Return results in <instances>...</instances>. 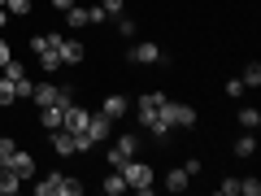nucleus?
<instances>
[{
    "instance_id": "obj_38",
    "label": "nucleus",
    "mask_w": 261,
    "mask_h": 196,
    "mask_svg": "<svg viewBox=\"0 0 261 196\" xmlns=\"http://www.w3.org/2000/svg\"><path fill=\"white\" fill-rule=\"evenodd\" d=\"M0 5H5V0H0Z\"/></svg>"
},
{
    "instance_id": "obj_33",
    "label": "nucleus",
    "mask_w": 261,
    "mask_h": 196,
    "mask_svg": "<svg viewBox=\"0 0 261 196\" xmlns=\"http://www.w3.org/2000/svg\"><path fill=\"white\" fill-rule=\"evenodd\" d=\"M226 96H231V101H240V96H244V83H240V79H226Z\"/></svg>"
},
{
    "instance_id": "obj_7",
    "label": "nucleus",
    "mask_w": 261,
    "mask_h": 196,
    "mask_svg": "<svg viewBox=\"0 0 261 196\" xmlns=\"http://www.w3.org/2000/svg\"><path fill=\"white\" fill-rule=\"evenodd\" d=\"M161 57H166V53H161L157 44H148V39H144V44H130V61H135V65H157Z\"/></svg>"
},
{
    "instance_id": "obj_23",
    "label": "nucleus",
    "mask_w": 261,
    "mask_h": 196,
    "mask_svg": "<svg viewBox=\"0 0 261 196\" xmlns=\"http://www.w3.org/2000/svg\"><path fill=\"white\" fill-rule=\"evenodd\" d=\"M65 27L83 31V27H87V9H79V5H74V9H65Z\"/></svg>"
},
{
    "instance_id": "obj_28",
    "label": "nucleus",
    "mask_w": 261,
    "mask_h": 196,
    "mask_svg": "<svg viewBox=\"0 0 261 196\" xmlns=\"http://www.w3.org/2000/svg\"><path fill=\"white\" fill-rule=\"evenodd\" d=\"M100 9L109 13V18H122V9H126V0H100Z\"/></svg>"
},
{
    "instance_id": "obj_30",
    "label": "nucleus",
    "mask_w": 261,
    "mask_h": 196,
    "mask_svg": "<svg viewBox=\"0 0 261 196\" xmlns=\"http://www.w3.org/2000/svg\"><path fill=\"white\" fill-rule=\"evenodd\" d=\"M218 192H222V196H240V179H222Z\"/></svg>"
},
{
    "instance_id": "obj_36",
    "label": "nucleus",
    "mask_w": 261,
    "mask_h": 196,
    "mask_svg": "<svg viewBox=\"0 0 261 196\" xmlns=\"http://www.w3.org/2000/svg\"><path fill=\"white\" fill-rule=\"evenodd\" d=\"M53 9H61V13H65V9H74V0H53Z\"/></svg>"
},
{
    "instance_id": "obj_37",
    "label": "nucleus",
    "mask_w": 261,
    "mask_h": 196,
    "mask_svg": "<svg viewBox=\"0 0 261 196\" xmlns=\"http://www.w3.org/2000/svg\"><path fill=\"white\" fill-rule=\"evenodd\" d=\"M5 22H9V9H5V5H0V27H5Z\"/></svg>"
},
{
    "instance_id": "obj_3",
    "label": "nucleus",
    "mask_w": 261,
    "mask_h": 196,
    "mask_svg": "<svg viewBox=\"0 0 261 196\" xmlns=\"http://www.w3.org/2000/svg\"><path fill=\"white\" fill-rule=\"evenodd\" d=\"M161 118H166L174 131L196 127V109H192V105H178V101H166V105H161Z\"/></svg>"
},
{
    "instance_id": "obj_19",
    "label": "nucleus",
    "mask_w": 261,
    "mask_h": 196,
    "mask_svg": "<svg viewBox=\"0 0 261 196\" xmlns=\"http://www.w3.org/2000/svg\"><path fill=\"white\" fill-rule=\"evenodd\" d=\"M57 187H61V170L44 175V183H35V196H57Z\"/></svg>"
},
{
    "instance_id": "obj_2",
    "label": "nucleus",
    "mask_w": 261,
    "mask_h": 196,
    "mask_svg": "<svg viewBox=\"0 0 261 196\" xmlns=\"http://www.w3.org/2000/svg\"><path fill=\"white\" fill-rule=\"evenodd\" d=\"M130 157H140V135H122L118 144H109V170H122Z\"/></svg>"
},
{
    "instance_id": "obj_27",
    "label": "nucleus",
    "mask_w": 261,
    "mask_h": 196,
    "mask_svg": "<svg viewBox=\"0 0 261 196\" xmlns=\"http://www.w3.org/2000/svg\"><path fill=\"white\" fill-rule=\"evenodd\" d=\"M5 9H9L13 18H27V13H31V0H5Z\"/></svg>"
},
{
    "instance_id": "obj_35",
    "label": "nucleus",
    "mask_w": 261,
    "mask_h": 196,
    "mask_svg": "<svg viewBox=\"0 0 261 196\" xmlns=\"http://www.w3.org/2000/svg\"><path fill=\"white\" fill-rule=\"evenodd\" d=\"M9 57H13V53H9V39H0V65L9 61Z\"/></svg>"
},
{
    "instance_id": "obj_14",
    "label": "nucleus",
    "mask_w": 261,
    "mask_h": 196,
    "mask_svg": "<svg viewBox=\"0 0 261 196\" xmlns=\"http://www.w3.org/2000/svg\"><path fill=\"white\" fill-rule=\"evenodd\" d=\"M235 118H240V127H244V131H257V127H261V109H252V105L235 109Z\"/></svg>"
},
{
    "instance_id": "obj_12",
    "label": "nucleus",
    "mask_w": 261,
    "mask_h": 196,
    "mask_svg": "<svg viewBox=\"0 0 261 196\" xmlns=\"http://www.w3.org/2000/svg\"><path fill=\"white\" fill-rule=\"evenodd\" d=\"M61 105H39V127H44V131H57V127H61Z\"/></svg>"
},
{
    "instance_id": "obj_16",
    "label": "nucleus",
    "mask_w": 261,
    "mask_h": 196,
    "mask_svg": "<svg viewBox=\"0 0 261 196\" xmlns=\"http://www.w3.org/2000/svg\"><path fill=\"white\" fill-rule=\"evenodd\" d=\"M22 183H27V179H18L13 170H5V166H0V196H13Z\"/></svg>"
},
{
    "instance_id": "obj_13",
    "label": "nucleus",
    "mask_w": 261,
    "mask_h": 196,
    "mask_svg": "<svg viewBox=\"0 0 261 196\" xmlns=\"http://www.w3.org/2000/svg\"><path fill=\"white\" fill-rule=\"evenodd\" d=\"M144 131H148V135H157V140H170V131H174V127H170L161 113H152V118H144Z\"/></svg>"
},
{
    "instance_id": "obj_25",
    "label": "nucleus",
    "mask_w": 261,
    "mask_h": 196,
    "mask_svg": "<svg viewBox=\"0 0 261 196\" xmlns=\"http://www.w3.org/2000/svg\"><path fill=\"white\" fill-rule=\"evenodd\" d=\"M13 92H18V101H31V92H35V79H13Z\"/></svg>"
},
{
    "instance_id": "obj_24",
    "label": "nucleus",
    "mask_w": 261,
    "mask_h": 196,
    "mask_svg": "<svg viewBox=\"0 0 261 196\" xmlns=\"http://www.w3.org/2000/svg\"><path fill=\"white\" fill-rule=\"evenodd\" d=\"M240 83H244V87H261V65H257V61H248V70L240 75Z\"/></svg>"
},
{
    "instance_id": "obj_26",
    "label": "nucleus",
    "mask_w": 261,
    "mask_h": 196,
    "mask_svg": "<svg viewBox=\"0 0 261 196\" xmlns=\"http://www.w3.org/2000/svg\"><path fill=\"white\" fill-rule=\"evenodd\" d=\"M13 101H18V92H13V83H9V79L0 75V109H5V105H13Z\"/></svg>"
},
{
    "instance_id": "obj_9",
    "label": "nucleus",
    "mask_w": 261,
    "mask_h": 196,
    "mask_svg": "<svg viewBox=\"0 0 261 196\" xmlns=\"http://www.w3.org/2000/svg\"><path fill=\"white\" fill-rule=\"evenodd\" d=\"M57 57H61V65H79L83 61V44L79 39H61L57 44Z\"/></svg>"
},
{
    "instance_id": "obj_8",
    "label": "nucleus",
    "mask_w": 261,
    "mask_h": 196,
    "mask_svg": "<svg viewBox=\"0 0 261 196\" xmlns=\"http://www.w3.org/2000/svg\"><path fill=\"white\" fill-rule=\"evenodd\" d=\"M48 135H53V149L61 153V157H74V153H79V140H74V131L57 127V131H48Z\"/></svg>"
},
{
    "instance_id": "obj_6",
    "label": "nucleus",
    "mask_w": 261,
    "mask_h": 196,
    "mask_svg": "<svg viewBox=\"0 0 261 196\" xmlns=\"http://www.w3.org/2000/svg\"><path fill=\"white\" fill-rule=\"evenodd\" d=\"M109 131H113V118H109V113H92V122H87L92 144H109Z\"/></svg>"
},
{
    "instance_id": "obj_32",
    "label": "nucleus",
    "mask_w": 261,
    "mask_h": 196,
    "mask_svg": "<svg viewBox=\"0 0 261 196\" xmlns=\"http://www.w3.org/2000/svg\"><path fill=\"white\" fill-rule=\"evenodd\" d=\"M96 22H109V13H105L100 5H96V9H87V27H96Z\"/></svg>"
},
{
    "instance_id": "obj_15",
    "label": "nucleus",
    "mask_w": 261,
    "mask_h": 196,
    "mask_svg": "<svg viewBox=\"0 0 261 196\" xmlns=\"http://www.w3.org/2000/svg\"><path fill=\"white\" fill-rule=\"evenodd\" d=\"M252 153H257V131H244L235 140V157H252Z\"/></svg>"
},
{
    "instance_id": "obj_17",
    "label": "nucleus",
    "mask_w": 261,
    "mask_h": 196,
    "mask_svg": "<svg viewBox=\"0 0 261 196\" xmlns=\"http://www.w3.org/2000/svg\"><path fill=\"white\" fill-rule=\"evenodd\" d=\"M105 196H122V192H126V179H122V170H109V179H105Z\"/></svg>"
},
{
    "instance_id": "obj_34",
    "label": "nucleus",
    "mask_w": 261,
    "mask_h": 196,
    "mask_svg": "<svg viewBox=\"0 0 261 196\" xmlns=\"http://www.w3.org/2000/svg\"><path fill=\"white\" fill-rule=\"evenodd\" d=\"M13 149H18V144H13V140H0V166L9 161V153H13Z\"/></svg>"
},
{
    "instance_id": "obj_22",
    "label": "nucleus",
    "mask_w": 261,
    "mask_h": 196,
    "mask_svg": "<svg viewBox=\"0 0 261 196\" xmlns=\"http://www.w3.org/2000/svg\"><path fill=\"white\" fill-rule=\"evenodd\" d=\"M39 57V65H44L48 75H53V70H61V57H57V48H44V53H35Z\"/></svg>"
},
{
    "instance_id": "obj_20",
    "label": "nucleus",
    "mask_w": 261,
    "mask_h": 196,
    "mask_svg": "<svg viewBox=\"0 0 261 196\" xmlns=\"http://www.w3.org/2000/svg\"><path fill=\"white\" fill-rule=\"evenodd\" d=\"M57 44H61V35L57 31H44V35L31 39V53H44V48H57Z\"/></svg>"
},
{
    "instance_id": "obj_11",
    "label": "nucleus",
    "mask_w": 261,
    "mask_h": 196,
    "mask_svg": "<svg viewBox=\"0 0 261 196\" xmlns=\"http://www.w3.org/2000/svg\"><path fill=\"white\" fill-rule=\"evenodd\" d=\"M161 105H166V96H161V92H144L140 96V122L152 118V113H161Z\"/></svg>"
},
{
    "instance_id": "obj_10",
    "label": "nucleus",
    "mask_w": 261,
    "mask_h": 196,
    "mask_svg": "<svg viewBox=\"0 0 261 196\" xmlns=\"http://www.w3.org/2000/svg\"><path fill=\"white\" fill-rule=\"evenodd\" d=\"M126 109H130V101H126V96H118V92H113V96H105V105H100V113H109L113 122H118V118H126Z\"/></svg>"
},
{
    "instance_id": "obj_1",
    "label": "nucleus",
    "mask_w": 261,
    "mask_h": 196,
    "mask_svg": "<svg viewBox=\"0 0 261 196\" xmlns=\"http://www.w3.org/2000/svg\"><path fill=\"white\" fill-rule=\"evenodd\" d=\"M122 179H126V192H144V196H148V187H152V166H148V161H140V157H130L126 166H122Z\"/></svg>"
},
{
    "instance_id": "obj_31",
    "label": "nucleus",
    "mask_w": 261,
    "mask_h": 196,
    "mask_svg": "<svg viewBox=\"0 0 261 196\" xmlns=\"http://www.w3.org/2000/svg\"><path fill=\"white\" fill-rule=\"evenodd\" d=\"M118 35H122V39H135V22H130V18H118Z\"/></svg>"
},
{
    "instance_id": "obj_21",
    "label": "nucleus",
    "mask_w": 261,
    "mask_h": 196,
    "mask_svg": "<svg viewBox=\"0 0 261 196\" xmlns=\"http://www.w3.org/2000/svg\"><path fill=\"white\" fill-rule=\"evenodd\" d=\"M187 183H192V175H187V170H170V175H166V187H170V192H183Z\"/></svg>"
},
{
    "instance_id": "obj_29",
    "label": "nucleus",
    "mask_w": 261,
    "mask_h": 196,
    "mask_svg": "<svg viewBox=\"0 0 261 196\" xmlns=\"http://www.w3.org/2000/svg\"><path fill=\"white\" fill-rule=\"evenodd\" d=\"M240 196H261V183L257 179H240Z\"/></svg>"
},
{
    "instance_id": "obj_18",
    "label": "nucleus",
    "mask_w": 261,
    "mask_h": 196,
    "mask_svg": "<svg viewBox=\"0 0 261 196\" xmlns=\"http://www.w3.org/2000/svg\"><path fill=\"white\" fill-rule=\"evenodd\" d=\"M31 101H35V105H57V87H53V83H35Z\"/></svg>"
},
{
    "instance_id": "obj_4",
    "label": "nucleus",
    "mask_w": 261,
    "mask_h": 196,
    "mask_svg": "<svg viewBox=\"0 0 261 196\" xmlns=\"http://www.w3.org/2000/svg\"><path fill=\"white\" fill-rule=\"evenodd\" d=\"M5 170H13L18 179H35V157H31L27 149H13L9 161H5Z\"/></svg>"
},
{
    "instance_id": "obj_5",
    "label": "nucleus",
    "mask_w": 261,
    "mask_h": 196,
    "mask_svg": "<svg viewBox=\"0 0 261 196\" xmlns=\"http://www.w3.org/2000/svg\"><path fill=\"white\" fill-rule=\"evenodd\" d=\"M87 122H92V113H87L83 105H65V113H61V127L65 131H74V135H79V131H87Z\"/></svg>"
}]
</instances>
